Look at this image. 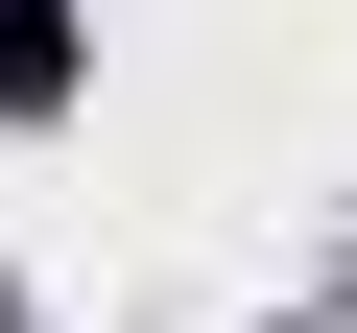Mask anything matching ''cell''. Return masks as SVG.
Here are the masks:
<instances>
[{
    "label": "cell",
    "mask_w": 357,
    "mask_h": 333,
    "mask_svg": "<svg viewBox=\"0 0 357 333\" xmlns=\"http://www.w3.org/2000/svg\"><path fill=\"white\" fill-rule=\"evenodd\" d=\"M72 95V0H0V119H48Z\"/></svg>",
    "instance_id": "1"
}]
</instances>
